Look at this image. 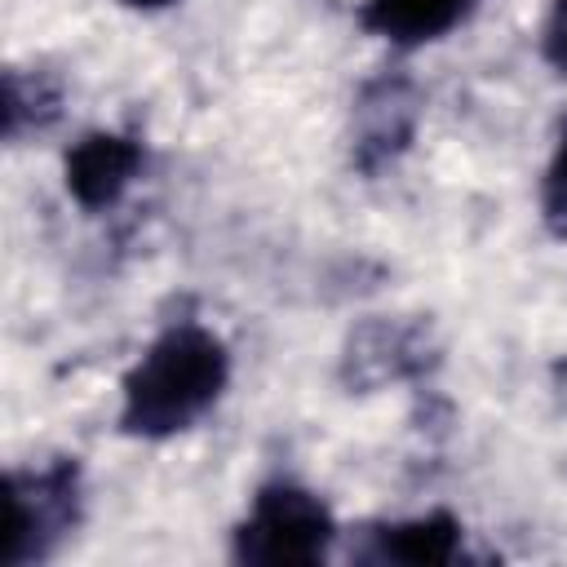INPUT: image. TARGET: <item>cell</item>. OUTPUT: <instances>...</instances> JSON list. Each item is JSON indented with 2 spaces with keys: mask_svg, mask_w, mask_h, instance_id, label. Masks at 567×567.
Instances as JSON below:
<instances>
[{
  "mask_svg": "<svg viewBox=\"0 0 567 567\" xmlns=\"http://www.w3.org/2000/svg\"><path fill=\"white\" fill-rule=\"evenodd\" d=\"M474 4L478 0H359V22L399 49H416L456 31Z\"/></svg>",
  "mask_w": 567,
  "mask_h": 567,
  "instance_id": "8",
  "label": "cell"
},
{
  "mask_svg": "<svg viewBox=\"0 0 567 567\" xmlns=\"http://www.w3.org/2000/svg\"><path fill=\"white\" fill-rule=\"evenodd\" d=\"M58 111H62L58 80H49L44 71H31V75L4 71V106H0V115H4V137L9 142H18L22 133L49 128L58 120Z\"/></svg>",
  "mask_w": 567,
  "mask_h": 567,
  "instance_id": "9",
  "label": "cell"
},
{
  "mask_svg": "<svg viewBox=\"0 0 567 567\" xmlns=\"http://www.w3.org/2000/svg\"><path fill=\"white\" fill-rule=\"evenodd\" d=\"M430 363H434V354H430V337L421 323L377 319V323L359 328L346 346V381H354V385L399 381V377L425 372Z\"/></svg>",
  "mask_w": 567,
  "mask_h": 567,
  "instance_id": "7",
  "label": "cell"
},
{
  "mask_svg": "<svg viewBox=\"0 0 567 567\" xmlns=\"http://www.w3.org/2000/svg\"><path fill=\"white\" fill-rule=\"evenodd\" d=\"M354 558L377 563V567H390V563L394 567H447V563L465 558V527L447 509L381 523V527L363 532Z\"/></svg>",
  "mask_w": 567,
  "mask_h": 567,
  "instance_id": "6",
  "label": "cell"
},
{
  "mask_svg": "<svg viewBox=\"0 0 567 567\" xmlns=\"http://www.w3.org/2000/svg\"><path fill=\"white\" fill-rule=\"evenodd\" d=\"M540 58L558 75H567V0H554L545 22H540Z\"/></svg>",
  "mask_w": 567,
  "mask_h": 567,
  "instance_id": "11",
  "label": "cell"
},
{
  "mask_svg": "<svg viewBox=\"0 0 567 567\" xmlns=\"http://www.w3.org/2000/svg\"><path fill=\"white\" fill-rule=\"evenodd\" d=\"M230 381V350L226 341L195 323H168L142 359L128 368L120 385V434L128 439H173L190 430Z\"/></svg>",
  "mask_w": 567,
  "mask_h": 567,
  "instance_id": "1",
  "label": "cell"
},
{
  "mask_svg": "<svg viewBox=\"0 0 567 567\" xmlns=\"http://www.w3.org/2000/svg\"><path fill=\"white\" fill-rule=\"evenodd\" d=\"M142 164H146V151H142L137 137H128V133H84L62 159V182H66V195L80 208L102 213V208L124 199V190L137 182Z\"/></svg>",
  "mask_w": 567,
  "mask_h": 567,
  "instance_id": "5",
  "label": "cell"
},
{
  "mask_svg": "<svg viewBox=\"0 0 567 567\" xmlns=\"http://www.w3.org/2000/svg\"><path fill=\"white\" fill-rule=\"evenodd\" d=\"M120 4L142 9V13H155V9H168V4H177V0H120Z\"/></svg>",
  "mask_w": 567,
  "mask_h": 567,
  "instance_id": "12",
  "label": "cell"
},
{
  "mask_svg": "<svg viewBox=\"0 0 567 567\" xmlns=\"http://www.w3.org/2000/svg\"><path fill=\"white\" fill-rule=\"evenodd\" d=\"M80 461L53 456L31 470H9V536L4 567H31L58 554V545L80 527Z\"/></svg>",
  "mask_w": 567,
  "mask_h": 567,
  "instance_id": "3",
  "label": "cell"
},
{
  "mask_svg": "<svg viewBox=\"0 0 567 567\" xmlns=\"http://www.w3.org/2000/svg\"><path fill=\"white\" fill-rule=\"evenodd\" d=\"M337 540L332 509L297 483H266L257 487L248 514L230 536L235 563L257 567H310L323 563Z\"/></svg>",
  "mask_w": 567,
  "mask_h": 567,
  "instance_id": "2",
  "label": "cell"
},
{
  "mask_svg": "<svg viewBox=\"0 0 567 567\" xmlns=\"http://www.w3.org/2000/svg\"><path fill=\"white\" fill-rule=\"evenodd\" d=\"M416 115H421V93L408 75H377L359 89L354 102V133H350V159L359 173H381L385 164H394L412 133H416Z\"/></svg>",
  "mask_w": 567,
  "mask_h": 567,
  "instance_id": "4",
  "label": "cell"
},
{
  "mask_svg": "<svg viewBox=\"0 0 567 567\" xmlns=\"http://www.w3.org/2000/svg\"><path fill=\"white\" fill-rule=\"evenodd\" d=\"M540 208H545V221L554 235L567 239V128L554 146V159L545 168V186H540Z\"/></svg>",
  "mask_w": 567,
  "mask_h": 567,
  "instance_id": "10",
  "label": "cell"
}]
</instances>
